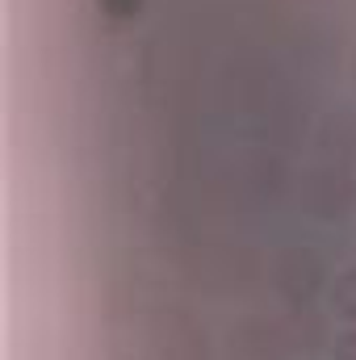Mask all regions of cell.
I'll return each instance as SVG.
<instances>
[{"instance_id":"cell-1","label":"cell","mask_w":356,"mask_h":360,"mask_svg":"<svg viewBox=\"0 0 356 360\" xmlns=\"http://www.w3.org/2000/svg\"><path fill=\"white\" fill-rule=\"evenodd\" d=\"M352 197H356V188H352V180H348L344 164H323L306 180V201H310V210L319 218H340L352 205Z\"/></svg>"},{"instance_id":"cell-2","label":"cell","mask_w":356,"mask_h":360,"mask_svg":"<svg viewBox=\"0 0 356 360\" xmlns=\"http://www.w3.org/2000/svg\"><path fill=\"white\" fill-rule=\"evenodd\" d=\"M281 289L298 302V297H310L314 289H319V281H323V264H319V256H310V252H289L285 260H281Z\"/></svg>"},{"instance_id":"cell-3","label":"cell","mask_w":356,"mask_h":360,"mask_svg":"<svg viewBox=\"0 0 356 360\" xmlns=\"http://www.w3.org/2000/svg\"><path fill=\"white\" fill-rule=\"evenodd\" d=\"M331 310L340 319L356 323V269H344L336 276V285H331Z\"/></svg>"},{"instance_id":"cell-4","label":"cell","mask_w":356,"mask_h":360,"mask_svg":"<svg viewBox=\"0 0 356 360\" xmlns=\"http://www.w3.org/2000/svg\"><path fill=\"white\" fill-rule=\"evenodd\" d=\"M331 360H356V327H352V331H344V335L336 340V348H331Z\"/></svg>"}]
</instances>
